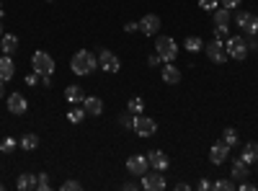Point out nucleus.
Here are the masks:
<instances>
[{
  "instance_id": "14",
  "label": "nucleus",
  "mask_w": 258,
  "mask_h": 191,
  "mask_svg": "<svg viewBox=\"0 0 258 191\" xmlns=\"http://www.w3.org/2000/svg\"><path fill=\"white\" fill-rule=\"evenodd\" d=\"M147 163H150V168H155V171H168V165H170V160L163 150H150Z\"/></svg>"
},
{
  "instance_id": "30",
  "label": "nucleus",
  "mask_w": 258,
  "mask_h": 191,
  "mask_svg": "<svg viewBox=\"0 0 258 191\" xmlns=\"http://www.w3.org/2000/svg\"><path fill=\"white\" fill-rule=\"evenodd\" d=\"M18 147V142L13 137H3V142H0V153H13Z\"/></svg>"
},
{
  "instance_id": "47",
  "label": "nucleus",
  "mask_w": 258,
  "mask_h": 191,
  "mask_svg": "<svg viewBox=\"0 0 258 191\" xmlns=\"http://www.w3.org/2000/svg\"><path fill=\"white\" fill-rule=\"evenodd\" d=\"M0 188H3V183H0Z\"/></svg>"
},
{
  "instance_id": "36",
  "label": "nucleus",
  "mask_w": 258,
  "mask_h": 191,
  "mask_svg": "<svg viewBox=\"0 0 258 191\" xmlns=\"http://www.w3.org/2000/svg\"><path fill=\"white\" fill-rule=\"evenodd\" d=\"M160 62H163V57H160L158 52H155V54H150V57H147V65H150V68H155V65H160Z\"/></svg>"
},
{
  "instance_id": "10",
  "label": "nucleus",
  "mask_w": 258,
  "mask_h": 191,
  "mask_svg": "<svg viewBox=\"0 0 258 191\" xmlns=\"http://www.w3.org/2000/svg\"><path fill=\"white\" fill-rule=\"evenodd\" d=\"M126 171H129V176H145L147 171H150V163H147V155H132L126 160Z\"/></svg>"
},
{
  "instance_id": "8",
  "label": "nucleus",
  "mask_w": 258,
  "mask_h": 191,
  "mask_svg": "<svg viewBox=\"0 0 258 191\" xmlns=\"http://www.w3.org/2000/svg\"><path fill=\"white\" fill-rule=\"evenodd\" d=\"M235 24H238V29H243L248 36H255L258 34V16H253L248 11H240L238 16H235Z\"/></svg>"
},
{
  "instance_id": "42",
  "label": "nucleus",
  "mask_w": 258,
  "mask_h": 191,
  "mask_svg": "<svg viewBox=\"0 0 258 191\" xmlns=\"http://www.w3.org/2000/svg\"><path fill=\"white\" fill-rule=\"evenodd\" d=\"M124 188H126V191H135V188H140V186H137V183H132V181H126V183H124Z\"/></svg>"
},
{
  "instance_id": "16",
  "label": "nucleus",
  "mask_w": 258,
  "mask_h": 191,
  "mask_svg": "<svg viewBox=\"0 0 258 191\" xmlns=\"http://www.w3.org/2000/svg\"><path fill=\"white\" fill-rule=\"evenodd\" d=\"M83 109L91 116H101L103 114V101L98 96H88V98H83Z\"/></svg>"
},
{
  "instance_id": "15",
  "label": "nucleus",
  "mask_w": 258,
  "mask_h": 191,
  "mask_svg": "<svg viewBox=\"0 0 258 191\" xmlns=\"http://www.w3.org/2000/svg\"><path fill=\"white\" fill-rule=\"evenodd\" d=\"M160 75H163V80L168 83V86H176V83H181V70L173 65V62H165L163 70H160Z\"/></svg>"
},
{
  "instance_id": "45",
  "label": "nucleus",
  "mask_w": 258,
  "mask_h": 191,
  "mask_svg": "<svg viewBox=\"0 0 258 191\" xmlns=\"http://www.w3.org/2000/svg\"><path fill=\"white\" fill-rule=\"evenodd\" d=\"M6 31H3V18H0V36H3Z\"/></svg>"
},
{
  "instance_id": "7",
  "label": "nucleus",
  "mask_w": 258,
  "mask_h": 191,
  "mask_svg": "<svg viewBox=\"0 0 258 191\" xmlns=\"http://www.w3.org/2000/svg\"><path fill=\"white\" fill-rule=\"evenodd\" d=\"M132 130H135L140 137H153V135H158V121L150 119V116L137 114V116H135V124H132Z\"/></svg>"
},
{
  "instance_id": "24",
  "label": "nucleus",
  "mask_w": 258,
  "mask_h": 191,
  "mask_svg": "<svg viewBox=\"0 0 258 191\" xmlns=\"http://www.w3.org/2000/svg\"><path fill=\"white\" fill-rule=\"evenodd\" d=\"M18 145L24 147V150H36V147H39V137H36L34 132H26L24 137L18 140Z\"/></svg>"
},
{
  "instance_id": "13",
  "label": "nucleus",
  "mask_w": 258,
  "mask_h": 191,
  "mask_svg": "<svg viewBox=\"0 0 258 191\" xmlns=\"http://www.w3.org/2000/svg\"><path fill=\"white\" fill-rule=\"evenodd\" d=\"M8 111L16 114V116L26 114V111H29V101H26V96H24V93H11V96H8Z\"/></svg>"
},
{
  "instance_id": "22",
  "label": "nucleus",
  "mask_w": 258,
  "mask_h": 191,
  "mask_svg": "<svg viewBox=\"0 0 258 191\" xmlns=\"http://www.w3.org/2000/svg\"><path fill=\"white\" fill-rule=\"evenodd\" d=\"M64 98H68V103H83V88L80 86H68V88H64Z\"/></svg>"
},
{
  "instance_id": "39",
  "label": "nucleus",
  "mask_w": 258,
  "mask_h": 191,
  "mask_svg": "<svg viewBox=\"0 0 258 191\" xmlns=\"http://www.w3.org/2000/svg\"><path fill=\"white\" fill-rule=\"evenodd\" d=\"M197 188H199V191H209V188H212V181H207V178H202V181L197 183Z\"/></svg>"
},
{
  "instance_id": "5",
  "label": "nucleus",
  "mask_w": 258,
  "mask_h": 191,
  "mask_svg": "<svg viewBox=\"0 0 258 191\" xmlns=\"http://www.w3.org/2000/svg\"><path fill=\"white\" fill-rule=\"evenodd\" d=\"M155 49H158V54L163 57V62H173L176 54H178V44H176L170 36H158V39H155Z\"/></svg>"
},
{
  "instance_id": "26",
  "label": "nucleus",
  "mask_w": 258,
  "mask_h": 191,
  "mask_svg": "<svg viewBox=\"0 0 258 191\" xmlns=\"http://www.w3.org/2000/svg\"><path fill=\"white\" fill-rule=\"evenodd\" d=\"M126 111H129V114H135V116H137V114H142V111H145V101H142V98H129Z\"/></svg>"
},
{
  "instance_id": "17",
  "label": "nucleus",
  "mask_w": 258,
  "mask_h": 191,
  "mask_svg": "<svg viewBox=\"0 0 258 191\" xmlns=\"http://www.w3.org/2000/svg\"><path fill=\"white\" fill-rule=\"evenodd\" d=\"M16 75V65H13V59H11V54H3L0 57V80H11Z\"/></svg>"
},
{
  "instance_id": "37",
  "label": "nucleus",
  "mask_w": 258,
  "mask_h": 191,
  "mask_svg": "<svg viewBox=\"0 0 258 191\" xmlns=\"http://www.w3.org/2000/svg\"><path fill=\"white\" fill-rule=\"evenodd\" d=\"M124 31H126V34H135V31H140V26L132 24V21H126V24H124Z\"/></svg>"
},
{
  "instance_id": "19",
  "label": "nucleus",
  "mask_w": 258,
  "mask_h": 191,
  "mask_svg": "<svg viewBox=\"0 0 258 191\" xmlns=\"http://www.w3.org/2000/svg\"><path fill=\"white\" fill-rule=\"evenodd\" d=\"M0 49H3V54H13L18 49V36L3 34V36H0Z\"/></svg>"
},
{
  "instance_id": "49",
  "label": "nucleus",
  "mask_w": 258,
  "mask_h": 191,
  "mask_svg": "<svg viewBox=\"0 0 258 191\" xmlns=\"http://www.w3.org/2000/svg\"><path fill=\"white\" fill-rule=\"evenodd\" d=\"M255 16H258V13H255Z\"/></svg>"
},
{
  "instance_id": "3",
  "label": "nucleus",
  "mask_w": 258,
  "mask_h": 191,
  "mask_svg": "<svg viewBox=\"0 0 258 191\" xmlns=\"http://www.w3.org/2000/svg\"><path fill=\"white\" fill-rule=\"evenodd\" d=\"M31 70H34L36 75H52V73H54V59H52V54H47V52H34V57H31Z\"/></svg>"
},
{
  "instance_id": "6",
  "label": "nucleus",
  "mask_w": 258,
  "mask_h": 191,
  "mask_svg": "<svg viewBox=\"0 0 258 191\" xmlns=\"http://www.w3.org/2000/svg\"><path fill=\"white\" fill-rule=\"evenodd\" d=\"M96 57H98V68H101L103 73H119V70H121V59H119L111 49H101Z\"/></svg>"
},
{
  "instance_id": "18",
  "label": "nucleus",
  "mask_w": 258,
  "mask_h": 191,
  "mask_svg": "<svg viewBox=\"0 0 258 191\" xmlns=\"http://www.w3.org/2000/svg\"><path fill=\"white\" fill-rule=\"evenodd\" d=\"M248 173H250V171H248V163H245L243 158L232 163V171H230L232 181H238V183H240V181H245V178H248Z\"/></svg>"
},
{
  "instance_id": "32",
  "label": "nucleus",
  "mask_w": 258,
  "mask_h": 191,
  "mask_svg": "<svg viewBox=\"0 0 258 191\" xmlns=\"http://www.w3.org/2000/svg\"><path fill=\"white\" fill-rule=\"evenodd\" d=\"M80 188H83V186H80L78 181H73V178H68V181L62 183V191H80Z\"/></svg>"
},
{
  "instance_id": "29",
  "label": "nucleus",
  "mask_w": 258,
  "mask_h": 191,
  "mask_svg": "<svg viewBox=\"0 0 258 191\" xmlns=\"http://www.w3.org/2000/svg\"><path fill=\"white\" fill-rule=\"evenodd\" d=\"M212 188H214V191H232V188H235V181H232V178L214 181V183H212Z\"/></svg>"
},
{
  "instance_id": "35",
  "label": "nucleus",
  "mask_w": 258,
  "mask_h": 191,
  "mask_svg": "<svg viewBox=\"0 0 258 191\" xmlns=\"http://www.w3.org/2000/svg\"><path fill=\"white\" fill-rule=\"evenodd\" d=\"M227 34H230V26H217L214 29V36L217 39H227Z\"/></svg>"
},
{
  "instance_id": "4",
  "label": "nucleus",
  "mask_w": 258,
  "mask_h": 191,
  "mask_svg": "<svg viewBox=\"0 0 258 191\" xmlns=\"http://www.w3.org/2000/svg\"><path fill=\"white\" fill-rule=\"evenodd\" d=\"M204 52H207V57H209L212 62H217V65H222V62L230 59V57H227V49H225V41L217 39V36H214L212 41H207V44H204Z\"/></svg>"
},
{
  "instance_id": "9",
  "label": "nucleus",
  "mask_w": 258,
  "mask_h": 191,
  "mask_svg": "<svg viewBox=\"0 0 258 191\" xmlns=\"http://www.w3.org/2000/svg\"><path fill=\"white\" fill-rule=\"evenodd\" d=\"M137 26H140V31H142L145 36H158V31H160V18H158L155 13H147V16H142V18L137 21Z\"/></svg>"
},
{
  "instance_id": "28",
  "label": "nucleus",
  "mask_w": 258,
  "mask_h": 191,
  "mask_svg": "<svg viewBox=\"0 0 258 191\" xmlns=\"http://www.w3.org/2000/svg\"><path fill=\"white\" fill-rule=\"evenodd\" d=\"M222 142L230 145V147H235V145H238V132H235L232 126H227V130L222 132Z\"/></svg>"
},
{
  "instance_id": "20",
  "label": "nucleus",
  "mask_w": 258,
  "mask_h": 191,
  "mask_svg": "<svg viewBox=\"0 0 258 191\" xmlns=\"http://www.w3.org/2000/svg\"><path fill=\"white\" fill-rule=\"evenodd\" d=\"M230 16H232V11L225 8V6L212 11V18H214V24H217V26H230Z\"/></svg>"
},
{
  "instance_id": "23",
  "label": "nucleus",
  "mask_w": 258,
  "mask_h": 191,
  "mask_svg": "<svg viewBox=\"0 0 258 191\" xmlns=\"http://www.w3.org/2000/svg\"><path fill=\"white\" fill-rule=\"evenodd\" d=\"M240 158H243L248 165H250V163H258V145H255V142H248V145L243 147Z\"/></svg>"
},
{
  "instance_id": "33",
  "label": "nucleus",
  "mask_w": 258,
  "mask_h": 191,
  "mask_svg": "<svg viewBox=\"0 0 258 191\" xmlns=\"http://www.w3.org/2000/svg\"><path fill=\"white\" fill-rule=\"evenodd\" d=\"M217 3H220V0H199V8H204V11H214V8H217Z\"/></svg>"
},
{
  "instance_id": "44",
  "label": "nucleus",
  "mask_w": 258,
  "mask_h": 191,
  "mask_svg": "<svg viewBox=\"0 0 258 191\" xmlns=\"http://www.w3.org/2000/svg\"><path fill=\"white\" fill-rule=\"evenodd\" d=\"M6 96V80H0V98Z\"/></svg>"
},
{
  "instance_id": "11",
  "label": "nucleus",
  "mask_w": 258,
  "mask_h": 191,
  "mask_svg": "<svg viewBox=\"0 0 258 191\" xmlns=\"http://www.w3.org/2000/svg\"><path fill=\"white\" fill-rule=\"evenodd\" d=\"M168 183H165V176H163V171H155V173H145L142 176V188H147V191H163Z\"/></svg>"
},
{
  "instance_id": "43",
  "label": "nucleus",
  "mask_w": 258,
  "mask_h": 191,
  "mask_svg": "<svg viewBox=\"0 0 258 191\" xmlns=\"http://www.w3.org/2000/svg\"><path fill=\"white\" fill-rule=\"evenodd\" d=\"M186 188H191L188 183H176V191H186Z\"/></svg>"
},
{
  "instance_id": "25",
  "label": "nucleus",
  "mask_w": 258,
  "mask_h": 191,
  "mask_svg": "<svg viewBox=\"0 0 258 191\" xmlns=\"http://www.w3.org/2000/svg\"><path fill=\"white\" fill-rule=\"evenodd\" d=\"M183 47H186V49H188L191 54H197V52H202V49H204V41H202L199 36H188Z\"/></svg>"
},
{
  "instance_id": "34",
  "label": "nucleus",
  "mask_w": 258,
  "mask_h": 191,
  "mask_svg": "<svg viewBox=\"0 0 258 191\" xmlns=\"http://www.w3.org/2000/svg\"><path fill=\"white\" fill-rule=\"evenodd\" d=\"M119 124H121V126H132V124H135V114H129V111L121 114V116H119Z\"/></svg>"
},
{
  "instance_id": "21",
  "label": "nucleus",
  "mask_w": 258,
  "mask_h": 191,
  "mask_svg": "<svg viewBox=\"0 0 258 191\" xmlns=\"http://www.w3.org/2000/svg\"><path fill=\"white\" fill-rule=\"evenodd\" d=\"M16 188H18V191H31V188H36V176H34V173H21L18 181H16Z\"/></svg>"
},
{
  "instance_id": "27",
  "label": "nucleus",
  "mask_w": 258,
  "mask_h": 191,
  "mask_svg": "<svg viewBox=\"0 0 258 191\" xmlns=\"http://www.w3.org/2000/svg\"><path fill=\"white\" fill-rule=\"evenodd\" d=\"M83 119H85V109H80V106L75 103L73 109L68 111V121H73V124H80Z\"/></svg>"
},
{
  "instance_id": "41",
  "label": "nucleus",
  "mask_w": 258,
  "mask_h": 191,
  "mask_svg": "<svg viewBox=\"0 0 258 191\" xmlns=\"http://www.w3.org/2000/svg\"><path fill=\"white\" fill-rule=\"evenodd\" d=\"M41 75H36V73H31L29 78H26V86H36V80H39Z\"/></svg>"
},
{
  "instance_id": "1",
  "label": "nucleus",
  "mask_w": 258,
  "mask_h": 191,
  "mask_svg": "<svg viewBox=\"0 0 258 191\" xmlns=\"http://www.w3.org/2000/svg\"><path fill=\"white\" fill-rule=\"evenodd\" d=\"M96 68H98V57H96L93 52H88V49L75 52L73 59H70V70H73L75 75H91Z\"/></svg>"
},
{
  "instance_id": "38",
  "label": "nucleus",
  "mask_w": 258,
  "mask_h": 191,
  "mask_svg": "<svg viewBox=\"0 0 258 191\" xmlns=\"http://www.w3.org/2000/svg\"><path fill=\"white\" fill-rule=\"evenodd\" d=\"M220 3H222L225 8H230V11H232V8H238V6H240V0H220Z\"/></svg>"
},
{
  "instance_id": "12",
  "label": "nucleus",
  "mask_w": 258,
  "mask_h": 191,
  "mask_svg": "<svg viewBox=\"0 0 258 191\" xmlns=\"http://www.w3.org/2000/svg\"><path fill=\"white\" fill-rule=\"evenodd\" d=\"M230 150H232V147L225 145L222 140H220V142H214V145L209 147V160H212V165H222V163L227 160Z\"/></svg>"
},
{
  "instance_id": "2",
  "label": "nucleus",
  "mask_w": 258,
  "mask_h": 191,
  "mask_svg": "<svg viewBox=\"0 0 258 191\" xmlns=\"http://www.w3.org/2000/svg\"><path fill=\"white\" fill-rule=\"evenodd\" d=\"M225 49H227V57H232V59H245L248 57V39H243V36H227L225 39Z\"/></svg>"
},
{
  "instance_id": "46",
  "label": "nucleus",
  "mask_w": 258,
  "mask_h": 191,
  "mask_svg": "<svg viewBox=\"0 0 258 191\" xmlns=\"http://www.w3.org/2000/svg\"><path fill=\"white\" fill-rule=\"evenodd\" d=\"M0 18H3V3H0Z\"/></svg>"
},
{
  "instance_id": "31",
  "label": "nucleus",
  "mask_w": 258,
  "mask_h": 191,
  "mask_svg": "<svg viewBox=\"0 0 258 191\" xmlns=\"http://www.w3.org/2000/svg\"><path fill=\"white\" fill-rule=\"evenodd\" d=\"M36 188L39 191H49V176L47 173H39L36 176Z\"/></svg>"
},
{
  "instance_id": "48",
  "label": "nucleus",
  "mask_w": 258,
  "mask_h": 191,
  "mask_svg": "<svg viewBox=\"0 0 258 191\" xmlns=\"http://www.w3.org/2000/svg\"><path fill=\"white\" fill-rule=\"evenodd\" d=\"M47 3H52V0H47Z\"/></svg>"
},
{
  "instance_id": "40",
  "label": "nucleus",
  "mask_w": 258,
  "mask_h": 191,
  "mask_svg": "<svg viewBox=\"0 0 258 191\" xmlns=\"http://www.w3.org/2000/svg\"><path fill=\"white\" fill-rule=\"evenodd\" d=\"M238 188H240V191H255V186H253L250 181H240V183H238Z\"/></svg>"
}]
</instances>
